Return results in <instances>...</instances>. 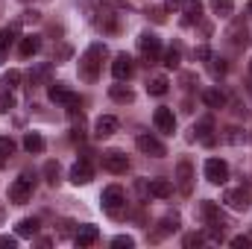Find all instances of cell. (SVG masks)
<instances>
[{
	"label": "cell",
	"mask_w": 252,
	"mask_h": 249,
	"mask_svg": "<svg viewBox=\"0 0 252 249\" xmlns=\"http://www.w3.org/2000/svg\"><path fill=\"white\" fill-rule=\"evenodd\" d=\"M103 56H106V44H100V41H97V44H91V47L85 50V56L79 59V73H82V79H88V82H94V79H97Z\"/></svg>",
	"instance_id": "1"
},
{
	"label": "cell",
	"mask_w": 252,
	"mask_h": 249,
	"mask_svg": "<svg viewBox=\"0 0 252 249\" xmlns=\"http://www.w3.org/2000/svg\"><path fill=\"white\" fill-rule=\"evenodd\" d=\"M205 179L211 185H226L229 182V164L223 158H208L205 161Z\"/></svg>",
	"instance_id": "2"
},
{
	"label": "cell",
	"mask_w": 252,
	"mask_h": 249,
	"mask_svg": "<svg viewBox=\"0 0 252 249\" xmlns=\"http://www.w3.org/2000/svg\"><path fill=\"white\" fill-rule=\"evenodd\" d=\"M135 144H138V150H141L144 156H153V158H161V156H167L164 144H161L158 138H153V135H138V138H135Z\"/></svg>",
	"instance_id": "3"
},
{
	"label": "cell",
	"mask_w": 252,
	"mask_h": 249,
	"mask_svg": "<svg viewBox=\"0 0 252 249\" xmlns=\"http://www.w3.org/2000/svg\"><path fill=\"white\" fill-rule=\"evenodd\" d=\"M30 196H32V179H30V176H21V179L12 182V187H9V199H12V202L24 205Z\"/></svg>",
	"instance_id": "4"
},
{
	"label": "cell",
	"mask_w": 252,
	"mask_h": 249,
	"mask_svg": "<svg viewBox=\"0 0 252 249\" xmlns=\"http://www.w3.org/2000/svg\"><path fill=\"white\" fill-rule=\"evenodd\" d=\"M121 205H124V190L118 185H109L103 190V208L118 217V214H121Z\"/></svg>",
	"instance_id": "5"
},
{
	"label": "cell",
	"mask_w": 252,
	"mask_h": 249,
	"mask_svg": "<svg viewBox=\"0 0 252 249\" xmlns=\"http://www.w3.org/2000/svg\"><path fill=\"white\" fill-rule=\"evenodd\" d=\"M103 167H106L109 173H126L129 158H126L121 150H109V153H103Z\"/></svg>",
	"instance_id": "6"
},
{
	"label": "cell",
	"mask_w": 252,
	"mask_h": 249,
	"mask_svg": "<svg viewBox=\"0 0 252 249\" xmlns=\"http://www.w3.org/2000/svg\"><path fill=\"white\" fill-rule=\"evenodd\" d=\"M47 94H50V100H53V103H59V106H67V112L79 106V97H76L73 91H67L64 85H50V91H47Z\"/></svg>",
	"instance_id": "7"
},
{
	"label": "cell",
	"mask_w": 252,
	"mask_h": 249,
	"mask_svg": "<svg viewBox=\"0 0 252 249\" xmlns=\"http://www.w3.org/2000/svg\"><path fill=\"white\" fill-rule=\"evenodd\" d=\"M176 185H179L182 193H190V187H193V164L188 158H182L176 164Z\"/></svg>",
	"instance_id": "8"
},
{
	"label": "cell",
	"mask_w": 252,
	"mask_h": 249,
	"mask_svg": "<svg viewBox=\"0 0 252 249\" xmlns=\"http://www.w3.org/2000/svg\"><path fill=\"white\" fill-rule=\"evenodd\" d=\"M138 47H141V53H144L150 62L161 53V41H158V35H156V32H144V35L138 38Z\"/></svg>",
	"instance_id": "9"
},
{
	"label": "cell",
	"mask_w": 252,
	"mask_h": 249,
	"mask_svg": "<svg viewBox=\"0 0 252 249\" xmlns=\"http://www.w3.org/2000/svg\"><path fill=\"white\" fill-rule=\"evenodd\" d=\"M153 124H156L158 132H164V135H173V132H176V118H173V112H170V109H156Z\"/></svg>",
	"instance_id": "10"
},
{
	"label": "cell",
	"mask_w": 252,
	"mask_h": 249,
	"mask_svg": "<svg viewBox=\"0 0 252 249\" xmlns=\"http://www.w3.org/2000/svg\"><path fill=\"white\" fill-rule=\"evenodd\" d=\"M91 179H94V170H91L88 161H76V164L70 167V182H73V185H88Z\"/></svg>",
	"instance_id": "11"
},
{
	"label": "cell",
	"mask_w": 252,
	"mask_h": 249,
	"mask_svg": "<svg viewBox=\"0 0 252 249\" xmlns=\"http://www.w3.org/2000/svg\"><path fill=\"white\" fill-rule=\"evenodd\" d=\"M199 211H202V217H205L208 226H214V229H223V226H226V220H223V214H220V208H217L214 202H202Z\"/></svg>",
	"instance_id": "12"
},
{
	"label": "cell",
	"mask_w": 252,
	"mask_h": 249,
	"mask_svg": "<svg viewBox=\"0 0 252 249\" xmlns=\"http://www.w3.org/2000/svg\"><path fill=\"white\" fill-rule=\"evenodd\" d=\"M115 132H118V118H112V115H100L97 118V124H94V135L97 138H109Z\"/></svg>",
	"instance_id": "13"
},
{
	"label": "cell",
	"mask_w": 252,
	"mask_h": 249,
	"mask_svg": "<svg viewBox=\"0 0 252 249\" xmlns=\"http://www.w3.org/2000/svg\"><path fill=\"white\" fill-rule=\"evenodd\" d=\"M97 238H100V232H97V226H79V229H76V238H73V241H76V247H94V244H97Z\"/></svg>",
	"instance_id": "14"
},
{
	"label": "cell",
	"mask_w": 252,
	"mask_h": 249,
	"mask_svg": "<svg viewBox=\"0 0 252 249\" xmlns=\"http://www.w3.org/2000/svg\"><path fill=\"white\" fill-rule=\"evenodd\" d=\"M112 73H115V79H129L132 76V59L121 53V56H115V62H112Z\"/></svg>",
	"instance_id": "15"
},
{
	"label": "cell",
	"mask_w": 252,
	"mask_h": 249,
	"mask_svg": "<svg viewBox=\"0 0 252 249\" xmlns=\"http://www.w3.org/2000/svg\"><path fill=\"white\" fill-rule=\"evenodd\" d=\"M223 202H229L235 211H247V208H250V196H247L244 190H226V193H223Z\"/></svg>",
	"instance_id": "16"
},
{
	"label": "cell",
	"mask_w": 252,
	"mask_h": 249,
	"mask_svg": "<svg viewBox=\"0 0 252 249\" xmlns=\"http://www.w3.org/2000/svg\"><path fill=\"white\" fill-rule=\"evenodd\" d=\"M147 190H150L153 196H158V199H167V196L173 193V182H170V179H150Z\"/></svg>",
	"instance_id": "17"
},
{
	"label": "cell",
	"mask_w": 252,
	"mask_h": 249,
	"mask_svg": "<svg viewBox=\"0 0 252 249\" xmlns=\"http://www.w3.org/2000/svg\"><path fill=\"white\" fill-rule=\"evenodd\" d=\"M202 103H205L208 109H223V106H226V94L217 91V88H211V91L202 94Z\"/></svg>",
	"instance_id": "18"
},
{
	"label": "cell",
	"mask_w": 252,
	"mask_h": 249,
	"mask_svg": "<svg viewBox=\"0 0 252 249\" xmlns=\"http://www.w3.org/2000/svg\"><path fill=\"white\" fill-rule=\"evenodd\" d=\"M24 150L27 153H44V138L38 132H27L24 135Z\"/></svg>",
	"instance_id": "19"
},
{
	"label": "cell",
	"mask_w": 252,
	"mask_h": 249,
	"mask_svg": "<svg viewBox=\"0 0 252 249\" xmlns=\"http://www.w3.org/2000/svg\"><path fill=\"white\" fill-rule=\"evenodd\" d=\"M38 47H41V38L38 35H24L21 38V56H32V53H38Z\"/></svg>",
	"instance_id": "20"
},
{
	"label": "cell",
	"mask_w": 252,
	"mask_h": 249,
	"mask_svg": "<svg viewBox=\"0 0 252 249\" xmlns=\"http://www.w3.org/2000/svg\"><path fill=\"white\" fill-rule=\"evenodd\" d=\"M15 232H18L21 238H32V235L38 232V220H35V217H24V220L18 223V229H15Z\"/></svg>",
	"instance_id": "21"
},
{
	"label": "cell",
	"mask_w": 252,
	"mask_h": 249,
	"mask_svg": "<svg viewBox=\"0 0 252 249\" xmlns=\"http://www.w3.org/2000/svg\"><path fill=\"white\" fill-rule=\"evenodd\" d=\"M109 97H112L115 103H132V100H135V94H132L129 88H124V85H112V88H109Z\"/></svg>",
	"instance_id": "22"
},
{
	"label": "cell",
	"mask_w": 252,
	"mask_h": 249,
	"mask_svg": "<svg viewBox=\"0 0 252 249\" xmlns=\"http://www.w3.org/2000/svg\"><path fill=\"white\" fill-rule=\"evenodd\" d=\"M167 76H153L150 82H147V91L150 94H156V97H161V94H167Z\"/></svg>",
	"instance_id": "23"
},
{
	"label": "cell",
	"mask_w": 252,
	"mask_h": 249,
	"mask_svg": "<svg viewBox=\"0 0 252 249\" xmlns=\"http://www.w3.org/2000/svg\"><path fill=\"white\" fill-rule=\"evenodd\" d=\"M211 129H214L211 118H205V121H199V124H196V129H193V132H199V141H202V144H211V141H214Z\"/></svg>",
	"instance_id": "24"
},
{
	"label": "cell",
	"mask_w": 252,
	"mask_h": 249,
	"mask_svg": "<svg viewBox=\"0 0 252 249\" xmlns=\"http://www.w3.org/2000/svg\"><path fill=\"white\" fill-rule=\"evenodd\" d=\"M182 9H185V15H188V18H185L188 24L199 21V15H202V3H199V0H185V6H182Z\"/></svg>",
	"instance_id": "25"
},
{
	"label": "cell",
	"mask_w": 252,
	"mask_h": 249,
	"mask_svg": "<svg viewBox=\"0 0 252 249\" xmlns=\"http://www.w3.org/2000/svg\"><path fill=\"white\" fill-rule=\"evenodd\" d=\"M12 41H15V30H12V27H6V30H0V62H3V56H6V50L12 47Z\"/></svg>",
	"instance_id": "26"
},
{
	"label": "cell",
	"mask_w": 252,
	"mask_h": 249,
	"mask_svg": "<svg viewBox=\"0 0 252 249\" xmlns=\"http://www.w3.org/2000/svg\"><path fill=\"white\" fill-rule=\"evenodd\" d=\"M211 9H214V15H220V18H229L232 9H235V3H232V0H211Z\"/></svg>",
	"instance_id": "27"
},
{
	"label": "cell",
	"mask_w": 252,
	"mask_h": 249,
	"mask_svg": "<svg viewBox=\"0 0 252 249\" xmlns=\"http://www.w3.org/2000/svg\"><path fill=\"white\" fill-rule=\"evenodd\" d=\"M44 176H47L50 185H59V164H56V161H47V164H44Z\"/></svg>",
	"instance_id": "28"
},
{
	"label": "cell",
	"mask_w": 252,
	"mask_h": 249,
	"mask_svg": "<svg viewBox=\"0 0 252 249\" xmlns=\"http://www.w3.org/2000/svg\"><path fill=\"white\" fill-rule=\"evenodd\" d=\"M12 153H15V141H12V138H0V164H3Z\"/></svg>",
	"instance_id": "29"
},
{
	"label": "cell",
	"mask_w": 252,
	"mask_h": 249,
	"mask_svg": "<svg viewBox=\"0 0 252 249\" xmlns=\"http://www.w3.org/2000/svg\"><path fill=\"white\" fill-rule=\"evenodd\" d=\"M9 109H15V97H12V94H9V88H6V91L0 94V115H3V112H9Z\"/></svg>",
	"instance_id": "30"
},
{
	"label": "cell",
	"mask_w": 252,
	"mask_h": 249,
	"mask_svg": "<svg viewBox=\"0 0 252 249\" xmlns=\"http://www.w3.org/2000/svg\"><path fill=\"white\" fill-rule=\"evenodd\" d=\"M18 82H21V73H18V70H6V73H3V85H6V88H15Z\"/></svg>",
	"instance_id": "31"
},
{
	"label": "cell",
	"mask_w": 252,
	"mask_h": 249,
	"mask_svg": "<svg viewBox=\"0 0 252 249\" xmlns=\"http://www.w3.org/2000/svg\"><path fill=\"white\" fill-rule=\"evenodd\" d=\"M112 247H118V249H132V247H135V241H132L129 235H118V238L112 241Z\"/></svg>",
	"instance_id": "32"
},
{
	"label": "cell",
	"mask_w": 252,
	"mask_h": 249,
	"mask_svg": "<svg viewBox=\"0 0 252 249\" xmlns=\"http://www.w3.org/2000/svg\"><path fill=\"white\" fill-rule=\"evenodd\" d=\"M164 64H167V67H179V50H176V47H170V50L164 53Z\"/></svg>",
	"instance_id": "33"
},
{
	"label": "cell",
	"mask_w": 252,
	"mask_h": 249,
	"mask_svg": "<svg viewBox=\"0 0 252 249\" xmlns=\"http://www.w3.org/2000/svg\"><path fill=\"white\" fill-rule=\"evenodd\" d=\"M208 67H211V73H214V76H223V73H226V64H223V59H214V56H211V59H208Z\"/></svg>",
	"instance_id": "34"
},
{
	"label": "cell",
	"mask_w": 252,
	"mask_h": 249,
	"mask_svg": "<svg viewBox=\"0 0 252 249\" xmlns=\"http://www.w3.org/2000/svg\"><path fill=\"white\" fill-rule=\"evenodd\" d=\"M158 226H161V229H158V235H167V232H176V226H179V220H176V217H173V220H161Z\"/></svg>",
	"instance_id": "35"
},
{
	"label": "cell",
	"mask_w": 252,
	"mask_h": 249,
	"mask_svg": "<svg viewBox=\"0 0 252 249\" xmlns=\"http://www.w3.org/2000/svg\"><path fill=\"white\" fill-rule=\"evenodd\" d=\"M250 238H244V235H238V238H232V247L235 249H250Z\"/></svg>",
	"instance_id": "36"
},
{
	"label": "cell",
	"mask_w": 252,
	"mask_h": 249,
	"mask_svg": "<svg viewBox=\"0 0 252 249\" xmlns=\"http://www.w3.org/2000/svg\"><path fill=\"white\" fill-rule=\"evenodd\" d=\"M199 244H202V235H196V232H193V235H185V247L188 249L199 247Z\"/></svg>",
	"instance_id": "37"
},
{
	"label": "cell",
	"mask_w": 252,
	"mask_h": 249,
	"mask_svg": "<svg viewBox=\"0 0 252 249\" xmlns=\"http://www.w3.org/2000/svg\"><path fill=\"white\" fill-rule=\"evenodd\" d=\"M18 247V241L15 238H9V235H0V249H15Z\"/></svg>",
	"instance_id": "38"
},
{
	"label": "cell",
	"mask_w": 252,
	"mask_h": 249,
	"mask_svg": "<svg viewBox=\"0 0 252 249\" xmlns=\"http://www.w3.org/2000/svg\"><path fill=\"white\" fill-rule=\"evenodd\" d=\"M196 59L208 62V59H211V50H208V47H196Z\"/></svg>",
	"instance_id": "39"
},
{
	"label": "cell",
	"mask_w": 252,
	"mask_h": 249,
	"mask_svg": "<svg viewBox=\"0 0 252 249\" xmlns=\"http://www.w3.org/2000/svg\"><path fill=\"white\" fill-rule=\"evenodd\" d=\"M167 3V9H182L185 6V0H164Z\"/></svg>",
	"instance_id": "40"
},
{
	"label": "cell",
	"mask_w": 252,
	"mask_h": 249,
	"mask_svg": "<svg viewBox=\"0 0 252 249\" xmlns=\"http://www.w3.org/2000/svg\"><path fill=\"white\" fill-rule=\"evenodd\" d=\"M3 217H6V211H3V205H0V223H3Z\"/></svg>",
	"instance_id": "41"
},
{
	"label": "cell",
	"mask_w": 252,
	"mask_h": 249,
	"mask_svg": "<svg viewBox=\"0 0 252 249\" xmlns=\"http://www.w3.org/2000/svg\"><path fill=\"white\" fill-rule=\"evenodd\" d=\"M247 9H250V15H252V0H250V3H247Z\"/></svg>",
	"instance_id": "42"
},
{
	"label": "cell",
	"mask_w": 252,
	"mask_h": 249,
	"mask_svg": "<svg viewBox=\"0 0 252 249\" xmlns=\"http://www.w3.org/2000/svg\"><path fill=\"white\" fill-rule=\"evenodd\" d=\"M250 70H252V62H250Z\"/></svg>",
	"instance_id": "43"
}]
</instances>
